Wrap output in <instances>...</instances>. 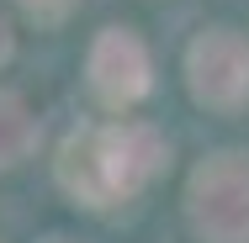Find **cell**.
<instances>
[{
	"instance_id": "cell-1",
	"label": "cell",
	"mask_w": 249,
	"mask_h": 243,
	"mask_svg": "<svg viewBox=\"0 0 249 243\" xmlns=\"http://www.w3.org/2000/svg\"><path fill=\"white\" fill-rule=\"evenodd\" d=\"M164 138L149 122H106V127H80L58 153V185L80 206H117L138 195L154 175L164 169Z\"/></svg>"
},
{
	"instance_id": "cell-2",
	"label": "cell",
	"mask_w": 249,
	"mask_h": 243,
	"mask_svg": "<svg viewBox=\"0 0 249 243\" xmlns=\"http://www.w3.org/2000/svg\"><path fill=\"white\" fill-rule=\"evenodd\" d=\"M186 217L207 243H249V153H212L186 180Z\"/></svg>"
},
{
	"instance_id": "cell-3",
	"label": "cell",
	"mask_w": 249,
	"mask_h": 243,
	"mask_svg": "<svg viewBox=\"0 0 249 243\" xmlns=\"http://www.w3.org/2000/svg\"><path fill=\"white\" fill-rule=\"evenodd\" d=\"M186 85L212 111H239L249 100V37L233 27H207L186 48Z\"/></svg>"
},
{
	"instance_id": "cell-4",
	"label": "cell",
	"mask_w": 249,
	"mask_h": 243,
	"mask_svg": "<svg viewBox=\"0 0 249 243\" xmlns=\"http://www.w3.org/2000/svg\"><path fill=\"white\" fill-rule=\"evenodd\" d=\"M85 74H90V90L106 106H117V111L133 106V100H143L149 85H154L149 48L127 27H101V37L90 43V58H85Z\"/></svg>"
},
{
	"instance_id": "cell-5",
	"label": "cell",
	"mask_w": 249,
	"mask_h": 243,
	"mask_svg": "<svg viewBox=\"0 0 249 243\" xmlns=\"http://www.w3.org/2000/svg\"><path fill=\"white\" fill-rule=\"evenodd\" d=\"M37 148V116L27 111V100L0 90V169H16L21 159H32Z\"/></svg>"
},
{
	"instance_id": "cell-6",
	"label": "cell",
	"mask_w": 249,
	"mask_h": 243,
	"mask_svg": "<svg viewBox=\"0 0 249 243\" xmlns=\"http://www.w3.org/2000/svg\"><path fill=\"white\" fill-rule=\"evenodd\" d=\"M16 5H21L27 16H37V21H64L74 0H16Z\"/></svg>"
},
{
	"instance_id": "cell-7",
	"label": "cell",
	"mask_w": 249,
	"mask_h": 243,
	"mask_svg": "<svg viewBox=\"0 0 249 243\" xmlns=\"http://www.w3.org/2000/svg\"><path fill=\"white\" fill-rule=\"evenodd\" d=\"M11 48H16V43H11V27H5V16H0V64L11 58Z\"/></svg>"
},
{
	"instance_id": "cell-8",
	"label": "cell",
	"mask_w": 249,
	"mask_h": 243,
	"mask_svg": "<svg viewBox=\"0 0 249 243\" xmlns=\"http://www.w3.org/2000/svg\"><path fill=\"white\" fill-rule=\"evenodd\" d=\"M48 243H64V238H48Z\"/></svg>"
}]
</instances>
